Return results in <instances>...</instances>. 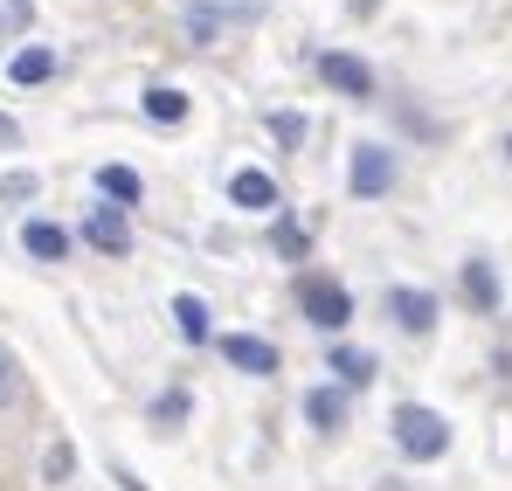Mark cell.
<instances>
[{"mask_svg": "<svg viewBox=\"0 0 512 491\" xmlns=\"http://www.w3.org/2000/svg\"><path fill=\"white\" fill-rule=\"evenodd\" d=\"M229 201L250 208V215H263V208H277V180L256 173V166H243V173H229Z\"/></svg>", "mask_w": 512, "mask_h": 491, "instance_id": "cell-8", "label": "cell"}, {"mask_svg": "<svg viewBox=\"0 0 512 491\" xmlns=\"http://www.w3.org/2000/svg\"><path fill=\"white\" fill-rule=\"evenodd\" d=\"M464 298H471L478 312H492V305H499V277H492V263H478V256L464 263Z\"/></svg>", "mask_w": 512, "mask_h": 491, "instance_id": "cell-15", "label": "cell"}, {"mask_svg": "<svg viewBox=\"0 0 512 491\" xmlns=\"http://www.w3.org/2000/svg\"><path fill=\"white\" fill-rule=\"evenodd\" d=\"M7 77H14V83H49V77H56V49H42V42L21 49V56L7 63Z\"/></svg>", "mask_w": 512, "mask_h": 491, "instance_id": "cell-13", "label": "cell"}, {"mask_svg": "<svg viewBox=\"0 0 512 491\" xmlns=\"http://www.w3.org/2000/svg\"><path fill=\"white\" fill-rule=\"evenodd\" d=\"M222 360H229V367H243V374H256V381H270V374H277V346H270V339H256V332H222Z\"/></svg>", "mask_w": 512, "mask_h": 491, "instance_id": "cell-4", "label": "cell"}, {"mask_svg": "<svg viewBox=\"0 0 512 491\" xmlns=\"http://www.w3.org/2000/svg\"><path fill=\"white\" fill-rule=\"evenodd\" d=\"M506 160H512V139H506Z\"/></svg>", "mask_w": 512, "mask_h": 491, "instance_id": "cell-24", "label": "cell"}, {"mask_svg": "<svg viewBox=\"0 0 512 491\" xmlns=\"http://www.w3.org/2000/svg\"><path fill=\"white\" fill-rule=\"evenodd\" d=\"M21 395V367H14V353H0V409Z\"/></svg>", "mask_w": 512, "mask_h": 491, "instance_id": "cell-22", "label": "cell"}, {"mask_svg": "<svg viewBox=\"0 0 512 491\" xmlns=\"http://www.w3.org/2000/svg\"><path fill=\"white\" fill-rule=\"evenodd\" d=\"M7 146H21V125H14V118L0 111V153H7Z\"/></svg>", "mask_w": 512, "mask_h": 491, "instance_id": "cell-23", "label": "cell"}, {"mask_svg": "<svg viewBox=\"0 0 512 491\" xmlns=\"http://www.w3.org/2000/svg\"><path fill=\"white\" fill-rule=\"evenodd\" d=\"M173 326H180V339H194V346H208V339H215V326H208V305H201L194 291H173Z\"/></svg>", "mask_w": 512, "mask_h": 491, "instance_id": "cell-10", "label": "cell"}, {"mask_svg": "<svg viewBox=\"0 0 512 491\" xmlns=\"http://www.w3.org/2000/svg\"><path fill=\"white\" fill-rule=\"evenodd\" d=\"M153 422H160V429H180V422H187V388H167V395L153 402Z\"/></svg>", "mask_w": 512, "mask_h": 491, "instance_id": "cell-18", "label": "cell"}, {"mask_svg": "<svg viewBox=\"0 0 512 491\" xmlns=\"http://www.w3.org/2000/svg\"><path fill=\"white\" fill-rule=\"evenodd\" d=\"M270 139H277V146H298V139H305V118H298V111H270Z\"/></svg>", "mask_w": 512, "mask_h": 491, "instance_id": "cell-19", "label": "cell"}, {"mask_svg": "<svg viewBox=\"0 0 512 491\" xmlns=\"http://www.w3.org/2000/svg\"><path fill=\"white\" fill-rule=\"evenodd\" d=\"M298 312H305L319 332H346V319H353V291L333 284V277H298Z\"/></svg>", "mask_w": 512, "mask_h": 491, "instance_id": "cell-2", "label": "cell"}, {"mask_svg": "<svg viewBox=\"0 0 512 491\" xmlns=\"http://www.w3.org/2000/svg\"><path fill=\"white\" fill-rule=\"evenodd\" d=\"M319 77L333 83L340 97H374V70H367L360 56H346V49H326V56H319Z\"/></svg>", "mask_w": 512, "mask_h": 491, "instance_id": "cell-5", "label": "cell"}, {"mask_svg": "<svg viewBox=\"0 0 512 491\" xmlns=\"http://www.w3.org/2000/svg\"><path fill=\"white\" fill-rule=\"evenodd\" d=\"M146 118H153V125H180V118H187V90L153 83V90H146Z\"/></svg>", "mask_w": 512, "mask_h": 491, "instance_id": "cell-14", "label": "cell"}, {"mask_svg": "<svg viewBox=\"0 0 512 491\" xmlns=\"http://www.w3.org/2000/svg\"><path fill=\"white\" fill-rule=\"evenodd\" d=\"M346 187H353L360 201H381V194L395 187V153H388V146H353V160H346Z\"/></svg>", "mask_w": 512, "mask_h": 491, "instance_id": "cell-3", "label": "cell"}, {"mask_svg": "<svg viewBox=\"0 0 512 491\" xmlns=\"http://www.w3.org/2000/svg\"><path fill=\"white\" fill-rule=\"evenodd\" d=\"M388 429H395V450L409 457V464H436L443 450H450V422L423 402H402V409L388 415Z\"/></svg>", "mask_w": 512, "mask_h": 491, "instance_id": "cell-1", "label": "cell"}, {"mask_svg": "<svg viewBox=\"0 0 512 491\" xmlns=\"http://www.w3.org/2000/svg\"><path fill=\"white\" fill-rule=\"evenodd\" d=\"M28 14H35V0H0V28H7V35H21Z\"/></svg>", "mask_w": 512, "mask_h": 491, "instance_id": "cell-21", "label": "cell"}, {"mask_svg": "<svg viewBox=\"0 0 512 491\" xmlns=\"http://www.w3.org/2000/svg\"><path fill=\"white\" fill-rule=\"evenodd\" d=\"M388 319H395L402 332H429V326H436V291L395 284V291H388Z\"/></svg>", "mask_w": 512, "mask_h": 491, "instance_id": "cell-6", "label": "cell"}, {"mask_svg": "<svg viewBox=\"0 0 512 491\" xmlns=\"http://www.w3.org/2000/svg\"><path fill=\"white\" fill-rule=\"evenodd\" d=\"M70 471H77V450H70V443H49V457H42V478H49V485H70Z\"/></svg>", "mask_w": 512, "mask_h": 491, "instance_id": "cell-17", "label": "cell"}, {"mask_svg": "<svg viewBox=\"0 0 512 491\" xmlns=\"http://www.w3.org/2000/svg\"><path fill=\"white\" fill-rule=\"evenodd\" d=\"M305 422L333 436V429L346 422V395H340V388H312V395H305Z\"/></svg>", "mask_w": 512, "mask_h": 491, "instance_id": "cell-11", "label": "cell"}, {"mask_svg": "<svg viewBox=\"0 0 512 491\" xmlns=\"http://www.w3.org/2000/svg\"><path fill=\"white\" fill-rule=\"evenodd\" d=\"M0 201H35V173H0Z\"/></svg>", "mask_w": 512, "mask_h": 491, "instance_id": "cell-20", "label": "cell"}, {"mask_svg": "<svg viewBox=\"0 0 512 491\" xmlns=\"http://www.w3.org/2000/svg\"><path fill=\"white\" fill-rule=\"evenodd\" d=\"M84 236H90V249H104V256H132V222H125V208H90Z\"/></svg>", "mask_w": 512, "mask_h": 491, "instance_id": "cell-7", "label": "cell"}, {"mask_svg": "<svg viewBox=\"0 0 512 491\" xmlns=\"http://www.w3.org/2000/svg\"><path fill=\"white\" fill-rule=\"evenodd\" d=\"M21 249H28L35 263H63V256H70V229H63V222H42V215H35V222L21 229Z\"/></svg>", "mask_w": 512, "mask_h": 491, "instance_id": "cell-9", "label": "cell"}, {"mask_svg": "<svg viewBox=\"0 0 512 491\" xmlns=\"http://www.w3.org/2000/svg\"><path fill=\"white\" fill-rule=\"evenodd\" d=\"M97 194H104V201H118V208H132L146 187H139V173H132V166H97Z\"/></svg>", "mask_w": 512, "mask_h": 491, "instance_id": "cell-12", "label": "cell"}, {"mask_svg": "<svg viewBox=\"0 0 512 491\" xmlns=\"http://www.w3.org/2000/svg\"><path fill=\"white\" fill-rule=\"evenodd\" d=\"M333 374H340V381H353V388H367V381H374V353L340 346V353H333Z\"/></svg>", "mask_w": 512, "mask_h": 491, "instance_id": "cell-16", "label": "cell"}]
</instances>
